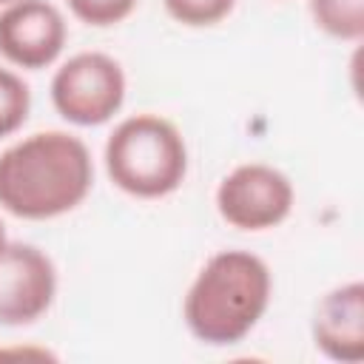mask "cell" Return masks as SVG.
<instances>
[{"label":"cell","instance_id":"obj_9","mask_svg":"<svg viewBox=\"0 0 364 364\" xmlns=\"http://www.w3.org/2000/svg\"><path fill=\"white\" fill-rule=\"evenodd\" d=\"M310 17L333 40L358 43L364 37V0H310Z\"/></svg>","mask_w":364,"mask_h":364},{"label":"cell","instance_id":"obj_13","mask_svg":"<svg viewBox=\"0 0 364 364\" xmlns=\"http://www.w3.org/2000/svg\"><path fill=\"white\" fill-rule=\"evenodd\" d=\"M6 242H9V236H6V225H3V219H0V250L6 247Z\"/></svg>","mask_w":364,"mask_h":364},{"label":"cell","instance_id":"obj_1","mask_svg":"<svg viewBox=\"0 0 364 364\" xmlns=\"http://www.w3.org/2000/svg\"><path fill=\"white\" fill-rule=\"evenodd\" d=\"M91 185V151L68 131H37L0 154V208L17 219H57L82 205Z\"/></svg>","mask_w":364,"mask_h":364},{"label":"cell","instance_id":"obj_12","mask_svg":"<svg viewBox=\"0 0 364 364\" xmlns=\"http://www.w3.org/2000/svg\"><path fill=\"white\" fill-rule=\"evenodd\" d=\"M139 0H65L68 11L94 28H111L134 14Z\"/></svg>","mask_w":364,"mask_h":364},{"label":"cell","instance_id":"obj_5","mask_svg":"<svg viewBox=\"0 0 364 364\" xmlns=\"http://www.w3.org/2000/svg\"><path fill=\"white\" fill-rule=\"evenodd\" d=\"M213 202L216 213L230 228L262 233L279 228L290 216L296 188L284 171L267 162H245L222 176Z\"/></svg>","mask_w":364,"mask_h":364},{"label":"cell","instance_id":"obj_8","mask_svg":"<svg viewBox=\"0 0 364 364\" xmlns=\"http://www.w3.org/2000/svg\"><path fill=\"white\" fill-rule=\"evenodd\" d=\"M310 333L330 361L358 364L364 358V284L353 279L327 290L313 310Z\"/></svg>","mask_w":364,"mask_h":364},{"label":"cell","instance_id":"obj_6","mask_svg":"<svg viewBox=\"0 0 364 364\" xmlns=\"http://www.w3.org/2000/svg\"><path fill=\"white\" fill-rule=\"evenodd\" d=\"M54 296L57 267L51 256L28 242H6L0 250V324H34L51 310Z\"/></svg>","mask_w":364,"mask_h":364},{"label":"cell","instance_id":"obj_3","mask_svg":"<svg viewBox=\"0 0 364 364\" xmlns=\"http://www.w3.org/2000/svg\"><path fill=\"white\" fill-rule=\"evenodd\" d=\"M105 173L134 199H162L188 176V145L182 131L159 114L125 117L105 139Z\"/></svg>","mask_w":364,"mask_h":364},{"label":"cell","instance_id":"obj_2","mask_svg":"<svg viewBox=\"0 0 364 364\" xmlns=\"http://www.w3.org/2000/svg\"><path fill=\"white\" fill-rule=\"evenodd\" d=\"M273 276L250 250H216L193 276L182 318L188 333L208 347H230L250 336L270 307Z\"/></svg>","mask_w":364,"mask_h":364},{"label":"cell","instance_id":"obj_7","mask_svg":"<svg viewBox=\"0 0 364 364\" xmlns=\"http://www.w3.org/2000/svg\"><path fill=\"white\" fill-rule=\"evenodd\" d=\"M65 40V17L48 0H17L0 9V57L14 68H48L63 54Z\"/></svg>","mask_w":364,"mask_h":364},{"label":"cell","instance_id":"obj_4","mask_svg":"<svg viewBox=\"0 0 364 364\" xmlns=\"http://www.w3.org/2000/svg\"><path fill=\"white\" fill-rule=\"evenodd\" d=\"M125 71L105 51H80L51 77L48 94L54 111L80 128H97L114 119L125 102Z\"/></svg>","mask_w":364,"mask_h":364},{"label":"cell","instance_id":"obj_14","mask_svg":"<svg viewBox=\"0 0 364 364\" xmlns=\"http://www.w3.org/2000/svg\"><path fill=\"white\" fill-rule=\"evenodd\" d=\"M11 3H17V0H0V9H6V6H11Z\"/></svg>","mask_w":364,"mask_h":364},{"label":"cell","instance_id":"obj_10","mask_svg":"<svg viewBox=\"0 0 364 364\" xmlns=\"http://www.w3.org/2000/svg\"><path fill=\"white\" fill-rule=\"evenodd\" d=\"M31 111V91L28 82L11 71L0 65V139L17 134Z\"/></svg>","mask_w":364,"mask_h":364},{"label":"cell","instance_id":"obj_11","mask_svg":"<svg viewBox=\"0 0 364 364\" xmlns=\"http://www.w3.org/2000/svg\"><path fill=\"white\" fill-rule=\"evenodd\" d=\"M165 11L171 20H176L179 26L185 28H208V26H216L222 23L236 0H162Z\"/></svg>","mask_w":364,"mask_h":364}]
</instances>
